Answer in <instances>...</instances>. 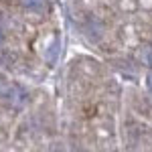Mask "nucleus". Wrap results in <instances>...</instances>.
<instances>
[{"label": "nucleus", "mask_w": 152, "mask_h": 152, "mask_svg": "<svg viewBox=\"0 0 152 152\" xmlns=\"http://www.w3.org/2000/svg\"><path fill=\"white\" fill-rule=\"evenodd\" d=\"M20 6L31 12H43L47 10V0H20Z\"/></svg>", "instance_id": "obj_1"}, {"label": "nucleus", "mask_w": 152, "mask_h": 152, "mask_svg": "<svg viewBox=\"0 0 152 152\" xmlns=\"http://www.w3.org/2000/svg\"><path fill=\"white\" fill-rule=\"evenodd\" d=\"M146 87H148V91L152 94V71H148V75H146Z\"/></svg>", "instance_id": "obj_2"}, {"label": "nucleus", "mask_w": 152, "mask_h": 152, "mask_svg": "<svg viewBox=\"0 0 152 152\" xmlns=\"http://www.w3.org/2000/svg\"><path fill=\"white\" fill-rule=\"evenodd\" d=\"M2 41H4V33H2V28H0V45H2Z\"/></svg>", "instance_id": "obj_3"}]
</instances>
